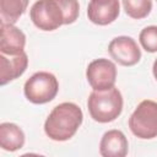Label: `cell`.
<instances>
[{
  "label": "cell",
  "instance_id": "cell-1",
  "mask_svg": "<svg viewBox=\"0 0 157 157\" xmlns=\"http://www.w3.org/2000/svg\"><path fill=\"white\" fill-rule=\"evenodd\" d=\"M81 108L71 102H64L53 108L45 123L44 131L54 141H66L71 139L82 124Z\"/></svg>",
  "mask_w": 157,
  "mask_h": 157
},
{
  "label": "cell",
  "instance_id": "cell-2",
  "mask_svg": "<svg viewBox=\"0 0 157 157\" xmlns=\"http://www.w3.org/2000/svg\"><path fill=\"white\" fill-rule=\"evenodd\" d=\"M90 115L98 123H109L115 120L123 109V97L118 88L97 91L93 90L87 99Z\"/></svg>",
  "mask_w": 157,
  "mask_h": 157
},
{
  "label": "cell",
  "instance_id": "cell-3",
  "mask_svg": "<svg viewBox=\"0 0 157 157\" xmlns=\"http://www.w3.org/2000/svg\"><path fill=\"white\" fill-rule=\"evenodd\" d=\"M131 132L140 139H153L157 136V102L142 101L129 118Z\"/></svg>",
  "mask_w": 157,
  "mask_h": 157
},
{
  "label": "cell",
  "instance_id": "cell-4",
  "mask_svg": "<svg viewBox=\"0 0 157 157\" xmlns=\"http://www.w3.org/2000/svg\"><path fill=\"white\" fill-rule=\"evenodd\" d=\"M59 83L56 77L47 71L33 74L25 83L26 98L34 104H43L53 101L58 93Z\"/></svg>",
  "mask_w": 157,
  "mask_h": 157
},
{
  "label": "cell",
  "instance_id": "cell-5",
  "mask_svg": "<svg viewBox=\"0 0 157 157\" xmlns=\"http://www.w3.org/2000/svg\"><path fill=\"white\" fill-rule=\"evenodd\" d=\"M36 27L42 31H54L64 25V11L56 0H37L29 11Z\"/></svg>",
  "mask_w": 157,
  "mask_h": 157
},
{
  "label": "cell",
  "instance_id": "cell-6",
  "mask_svg": "<svg viewBox=\"0 0 157 157\" xmlns=\"http://www.w3.org/2000/svg\"><path fill=\"white\" fill-rule=\"evenodd\" d=\"M86 77L93 90L103 91L114 87L117 81V67L113 61L99 58L91 61L86 70Z\"/></svg>",
  "mask_w": 157,
  "mask_h": 157
},
{
  "label": "cell",
  "instance_id": "cell-7",
  "mask_svg": "<svg viewBox=\"0 0 157 157\" xmlns=\"http://www.w3.org/2000/svg\"><path fill=\"white\" fill-rule=\"evenodd\" d=\"M108 52L112 59L123 66H132L141 59V50L137 43L128 36L113 38L109 43Z\"/></svg>",
  "mask_w": 157,
  "mask_h": 157
},
{
  "label": "cell",
  "instance_id": "cell-8",
  "mask_svg": "<svg viewBox=\"0 0 157 157\" xmlns=\"http://www.w3.org/2000/svg\"><path fill=\"white\" fill-rule=\"evenodd\" d=\"M119 11V0H91L87 7V16L91 22L105 26L117 20Z\"/></svg>",
  "mask_w": 157,
  "mask_h": 157
},
{
  "label": "cell",
  "instance_id": "cell-9",
  "mask_svg": "<svg viewBox=\"0 0 157 157\" xmlns=\"http://www.w3.org/2000/svg\"><path fill=\"white\" fill-rule=\"evenodd\" d=\"M26 44L25 33L12 23H0V53L16 55L23 52Z\"/></svg>",
  "mask_w": 157,
  "mask_h": 157
},
{
  "label": "cell",
  "instance_id": "cell-10",
  "mask_svg": "<svg viewBox=\"0 0 157 157\" xmlns=\"http://www.w3.org/2000/svg\"><path fill=\"white\" fill-rule=\"evenodd\" d=\"M28 65V58L27 54L21 52L16 55H9L0 54V85L4 86L7 82L20 77L27 69Z\"/></svg>",
  "mask_w": 157,
  "mask_h": 157
},
{
  "label": "cell",
  "instance_id": "cell-11",
  "mask_svg": "<svg viewBox=\"0 0 157 157\" xmlns=\"http://www.w3.org/2000/svg\"><path fill=\"white\" fill-rule=\"evenodd\" d=\"M128 140L120 130H109L101 139L99 153L103 157H124L128 155Z\"/></svg>",
  "mask_w": 157,
  "mask_h": 157
},
{
  "label": "cell",
  "instance_id": "cell-12",
  "mask_svg": "<svg viewBox=\"0 0 157 157\" xmlns=\"http://www.w3.org/2000/svg\"><path fill=\"white\" fill-rule=\"evenodd\" d=\"M25 145V134L13 123L0 124V147L6 151H16Z\"/></svg>",
  "mask_w": 157,
  "mask_h": 157
},
{
  "label": "cell",
  "instance_id": "cell-13",
  "mask_svg": "<svg viewBox=\"0 0 157 157\" xmlns=\"http://www.w3.org/2000/svg\"><path fill=\"white\" fill-rule=\"evenodd\" d=\"M29 0H0L1 22L15 23L27 9Z\"/></svg>",
  "mask_w": 157,
  "mask_h": 157
},
{
  "label": "cell",
  "instance_id": "cell-14",
  "mask_svg": "<svg viewBox=\"0 0 157 157\" xmlns=\"http://www.w3.org/2000/svg\"><path fill=\"white\" fill-rule=\"evenodd\" d=\"M125 13L131 18H145L152 10V0H121Z\"/></svg>",
  "mask_w": 157,
  "mask_h": 157
},
{
  "label": "cell",
  "instance_id": "cell-15",
  "mask_svg": "<svg viewBox=\"0 0 157 157\" xmlns=\"http://www.w3.org/2000/svg\"><path fill=\"white\" fill-rule=\"evenodd\" d=\"M139 40L146 52L156 53L157 52V26L145 27L140 32Z\"/></svg>",
  "mask_w": 157,
  "mask_h": 157
},
{
  "label": "cell",
  "instance_id": "cell-16",
  "mask_svg": "<svg viewBox=\"0 0 157 157\" xmlns=\"http://www.w3.org/2000/svg\"><path fill=\"white\" fill-rule=\"evenodd\" d=\"M63 11H64V25H70L74 23L77 17H78V12H80V5L77 0H56Z\"/></svg>",
  "mask_w": 157,
  "mask_h": 157
},
{
  "label": "cell",
  "instance_id": "cell-17",
  "mask_svg": "<svg viewBox=\"0 0 157 157\" xmlns=\"http://www.w3.org/2000/svg\"><path fill=\"white\" fill-rule=\"evenodd\" d=\"M152 71H153V76H155V78L157 80V59H156V60H155V63H153Z\"/></svg>",
  "mask_w": 157,
  "mask_h": 157
}]
</instances>
